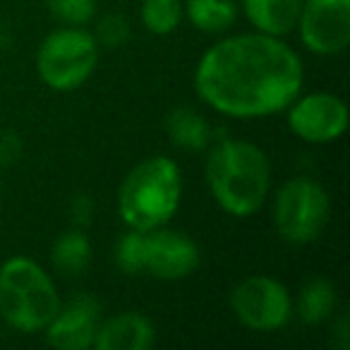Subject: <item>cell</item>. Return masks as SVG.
<instances>
[{
    "instance_id": "obj_1",
    "label": "cell",
    "mask_w": 350,
    "mask_h": 350,
    "mask_svg": "<svg viewBox=\"0 0 350 350\" xmlns=\"http://www.w3.org/2000/svg\"><path fill=\"white\" fill-rule=\"evenodd\" d=\"M305 65L286 39L245 31L219 39L195 68V92L204 106L235 120L283 113L302 92Z\"/></svg>"
},
{
    "instance_id": "obj_2",
    "label": "cell",
    "mask_w": 350,
    "mask_h": 350,
    "mask_svg": "<svg viewBox=\"0 0 350 350\" xmlns=\"http://www.w3.org/2000/svg\"><path fill=\"white\" fill-rule=\"evenodd\" d=\"M204 180L221 211L233 219H250L271 197V161L250 139L214 137L206 149Z\"/></svg>"
},
{
    "instance_id": "obj_3",
    "label": "cell",
    "mask_w": 350,
    "mask_h": 350,
    "mask_svg": "<svg viewBox=\"0 0 350 350\" xmlns=\"http://www.w3.org/2000/svg\"><path fill=\"white\" fill-rule=\"evenodd\" d=\"M183 202V170L170 156H146L118 187V216L132 230L168 226Z\"/></svg>"
},
{
    "instance_id": "obj_4",
    "label": "cell",
    "mask_w": 350,
    "mask_h": 350,
    "mask_svg": "<svg viewBox=\"0 0 350 350\" xmlns=\"http://www.w3.org/2000/svg\"><path fill=\"white\" fill-rule=\"evenodd\" d=\"M51 273L36 259L15 254L0 264V319L20 334H41L60 307Z\"/></svg>"
},
{
    "instance_id": "obj_5",
    "label": "cell",
    "mask_w": 350,
    "mask_h": 350,
    "mask_svg": "<svg viewBox=\"0 0 350 350\" xmlns=\"http://www.w3.org/2000/svg\"><path fill=\"white\" fill-rule=\"evenodd\" d=\"M101 49L84 27L60 25L36 49L34 68L41 84L51 92L68 94L84 87L98 68Z\"/></svg>"
},
{
    "instance_id": "obj_6",
    "label": "cell",
    "mask_w": 350,
    "mask_h": 350,
    "mask_svg": "<svg viewBox=\"0 0 350 350\" xmlns=\"http://www.w3.org/2000/svg\"><path fill=\"white\" fill-rule=\"evenodd\" d=\"M331 221V200L321 183L295 175L271 197V226L278 238L295 247H305L321 238Z\"/></svg>"
},
{
    "instance_id": "obj_7",
    "label": "cell",
    "mask_w": 350,
    "mask_h": 350,
    "mask_svg": "<svg viewBox=\"0 0 350 350\" xmlns=\"http://www.w3.org/2000/svg\"><path fill=\"white\" fill-rule=\"evenodd\" d=\"M228 305L233 317L254 334L281 331L293 319V295L278 278L267 273L245 276L230 288Z\"/></svg>"
},
{
    "instance_id": "obj_8",
    "label": "cell",
    "mask_w": 350,
    "mask_h": 350,
    "mask_svg": "<svg viewBox=\"0 0 350 350\" xmlns=\"http://www.w3.org/2000/svg\"><path fill=\"white\" fill-rule=\"evenodd\" d=\"M283 113L288 130L312 146L334 144L348 130V106L338 94L331 92H300Z\"/></svg>"
},
{
    "instance_id": "obj_9",
    "label": "cell",
    "mask_w": 350,
    "mask_h": 350,
    "mask_svg": "<svg viewBox=\"0 0 350 350\" xmlns=\"http://www.w3.org/2000/svg\"><path fill=\"white\" fill-rule=\"evenodd\" d=\"M295 31L310 53H343L350 44V0H302Z\"/></svg>"
},
{
    "instance_id": "obj_10",
    "label": "cell",
    "mask_w": 350,
    "mask_h": 350,
    "mask_svg": "<svg viewBox=\"0 0 350 350\" xmlns=\"http://www.w3.org/2000/svg\"><path fill=\"white\" fill-rule=\"evenodd\" d=\"M202 250L192 235L168 226L144 233V276L156 281H185L200 269Z\"/></svg>"
},
{
    "instance_id": "obj_11",
    "label": "cell",
    "mask_w": 350,
    "mask_h": 350,
    "mask_svg": "<svg viewBox=\"0 0 350 350\" xmlns=\"http://www.w3.org/2000/svg\"><path fill=\"white\" fill-rule=\"evenodd\" d=\"M101 312V300L96 295L79 293L68 302H60L58 312L41 334L46 336V343L58 350H89L103 317Z\"/></svg>"
},
{
    "instance_id": "obj_12",
    "label": "cell",
    "mask_w": 350,
    "mask_h": 350,
    "mask_svg": "<svg viewBox=\"0 0 350 350\" xmlns=\"http://www.w3.org/2000/svg\"><path fill=\"white\" fill-rule=\"evenodd\" d=\"M156 343V326L137 310L118 312L98 321L94 350H149Z\"/></svg>"
},
{
    "instance_id": "obj_13",
    "label": "cell",
    "mask_w": 350,
    "mask_h": 350,
    "mask_svg": "<svg viewBox=\"0 0 350 350\" xmlns=\"http://www.w3.org/2000/svg\"><path fill=\"white\" fill-rule=\"evenodd\" d=\"M240 5L254 31L286 39L297 27L302 0H240Z\"/></svg>"
},
{
    "instance_id": "obj_14",
    "label": "cell",
    "mask_w": 350,
    "mask_h": 350,
    "mask_svg": "<svg viewBox=\"0 0 350 350\" xmlns=\"http://www.w3.org/2000/svg\"><path fill=\"white\" fill-rule=\"evenodd\" d=\"M165 135L183 151H206L216 137L204 113L192 106H178L165 116Z\"/></svg>"
},
{
    "instance_id": "obj_15",
    "label": "cell",
    "mask_w": 350,
    "mask_h": 350,
    "mask_svg": "<svg viewBox=\"0 0 350 350\" xmlns=\"http://www.w3.org/2000/svg\"><path fill=\"white\" fill-rule=\"evenodd\" d=\"M336 305H338L336 286L329 278L314 276L300 286L297 297L293 300V312H295L302 324L319 326L326 324L336 314Z\"/></svg>"
},
{
    "instance_id": "obj_16",
    "label": "cell",
    "mask_w": 350,
    "mask_h": 350,
    "mask_svg": "<svg viewBox=\"0 0 350 350\" xmlns=\"http://www.w3.org/2000/svg\"><path fill=\"white\" fill-rule=\"evenodd\" d=\"M92 240L84 228H70L55 238L51 247V264L65 278H77L92 264Z\"/></svg>"
},
{
    "instance_id": "obj_17",
    "label": "cell",
    "mask_w": 350,
    "mask_h": 350,
    "mask_svg": "<svg viewBox=\"0 0 350 350\" xmlns=\"http://www.w3.org/2000/svg\"><path fill=\"white\" fill-rule=\"evenodd\" d=\"M183 10L202 34H224L238 20L235 0H183Z\"/></svg>"
},
{
    "instance_id": "obj_18",
    "label": "cell",
    "mask_w": 350,
    "mask_h": 350,
    "mask_svg": "<svg viewBox=\"0 0 350 350\" xmlns=\"http://www.w3.org/2000/svg\"><path fill=\"white\" fill-rule=\"evenodd\" d=\"M185 10L183 0H142L139 20L144 29L154 36H168L180 27Z\"/></svg>"
},
{
    "instance_id": "obj_19",
    "label": "cell",
    "mask_w": 350,
    "mask_h": 350,
    "mask_svg": "<svg viewBox=\"0 0 350 350\" xmlns=\"http://www.w3.org/2000/svg\"><path fill=\"white\" fill-rule=\"evenodd\" d=\"M113 264L125 276H142L144 273V233L127 228L113 247Z\"/></svg>"
},
{
    "instance_id": "obj_20",
    "label": "cell",
    "mask_w": 350,
    "mask_h": 350,
    "mask_svg": "<svg viewBox=\"0 0 350 350\" xmlns=\"http://www.w3.org/2000/svg\"><path fill=\"white\" fill-rule=\"evenodd\" d=\"M94 39H96L98 49H120L130 41L132 36V25L125 15L120 12H106L96 20V27H94Z\"/></svg>"
},
{
    "instance_id": "obj_21",
    "label": "cell",
    "mask_w": 350,
    "mask_h": 350,
    "mask_svg": "<svg viewBox=\"0 0 350 350\" xmlns=\"http://www.w3.org/2000/svg\"><path fill=\"white\" fill-rule=\"evenodd\" d=\"M55 22L68 27H84L96 20V0H46Z\"/></svg>"
},
{
    "instance_id": "obj_22",
    "label": "cell",
    "mask_w": 350,
    "mask_h": 350,
    "mask_svg": "<svg viewBox=\"0 0 350 350\" xmlns=\"http://www.w3.org/2000/svg\"><path fill=\"white\" fill-rule=\"evenodd\" d=\"M22 149H25V144H22V137L17 132H0V165L17 163L22 156Z\"/></svg>"
},
{
    "instance_id": "obj_23",
    "label": "cell",
    "mask_w": 350,
    "mask_h": 350,
    "mask_svg": "<svg viewBox=\"0 0 350 350\" xmlns=\"http://www.w3.org/2000/svg\"><path fill=\"white\" fill-rule=\"evenodd\" d=\"M94 219V200L89 195H75L70 202V221L75 228H87Z\"/></svg>"
},
{
    "instance_id": "obj_24",
    "label": "cell",
    "mask_w": 350,
    "mask_h": 350,
    "mask_svg": "<svg viewBox=\"0 0 350 350\" xmlns=\"http://www.w3.org/2000/svg\"><path fill=\"white\" fill-rule=\"evenodd\" d=\"M331 343L336 345L338 350H348L350 348V321L348 314L340 312L338 317H331Z\"/></svg>"
}]
</instances>
